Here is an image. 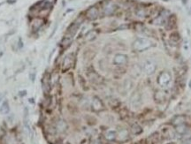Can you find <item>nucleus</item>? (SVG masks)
<instances>
[{
	"instance_id": "obj_1",
	"label": "nucleus",
	"mask_w": 191,
	"mask_h": 144,
	"mask_svg": "<svg viewBox=\"0 0 191 144\" xmlns=\"http://www.w3.org/2000/svg\"><path fill=\"white\" fill-rule=\"evenodd\" d=\"M152 43L149 40L148 38L140 37L137 38L133 43V48L136 51H143L145 50H148L150 47H151Z\"/></svg>"
},
{
	"instance_id": "obj_2",
	"label": "nucleus",
	"mask_w": 191,
	"mask_h": 144,
	"mask_svg": "<svg viewBox=\"0 0 191 144\" xmlns=\"http://www.w3.org/2000/svg\"><path fill=\"white\" fill-rule=\"evenodd\" d=\"M171 80H172V77L171 75L166 72H163L160 73V75L158 76V83L159 85L161 87H167L171 83Z\"/></svg>"
},
{
	"instance_id": "obj_3",
	"label": "nucleus",
	"mask_w": 191,
	"mask_h": 144,
	"mask_svg": "<svg viewBox=\"0 0 191 144\" xmlns=\"http://www.w3.org/2000/svg\"><path fill=\"white\" fill-rule=\"evenodd\" d=\"M117 6L111 1H108L103 4V13L105 15H111L116 11Z\"/></svg>"
},
{
	"instance_id": "obj_4",
	"label": "nucleus",
	"mask_w": 191,
	"mask_h": 144,
	"mask_svg": "<svg viewBox=\"0 0 191 144\" xmlns=\"http://www.w3.org/2000/svg\"><path fill=\"white\" fill-rule=\"evenodd\" d=\"M86 17L89 20H95L98 18V10L96 6H91L86 12Z\"/></svg>"
},
{
	"instance_id": "obj_5",
	"label": "nucleus",
	"mask_w": 191,
	"mask_h": 144,
	"mask_svg": "<svg viewBox=\"0 0 191 144\" xmlns=\"http://www.w3.org/2000/svg\"><path fill=\"white\" fill-rule=\"evenodd\" d=\"M144 72L148 74H152L155 71H156V64L154 63L152 60H147L144 63V66H143Z\"/></svg>"
},
{
	"instance_id": "obj_6",
	"label": "nucleus",
	"mask_w": 191,
	"mask_h": 144,
	"mask_svg": "<svg viewBox=\"0 0 191 144\" xmlns=\"http://www.w3.org/2000/svg\"><path fill=\"white\" fill-rule=\"evenodd\" d=\"M80 26H81V21L80 20H76V21L73 22L70 27L67 28V34L69 35V36L73 37L75 34H76L77 30L79 29Z\"/></svg>"
},
{
	"instance_id": "obj_7",
	"label": "nucleus",
	"mask_w": 191,
	"mask_h": 144,
	"mask_svg": "<svg viewBox=\"0 0 191 144\" xmlns=\"http://www.w3.org/2000/svg\"><path fill=\"white\" fill-rule=\"evenodd\" d=\"M127 62V56L125 54H117L114 57L113 63L117 65H122Z\"/></svg>"
},
{
	"instance_id": "obj_8",
	"label": "nucleus",
	"mask_w": 191,
	"mask_h": 144,
	"mask_svg": "<svg viewBox=\"0 0 191 144\" xmlns=\"http://www.w3.org/2000/svg\"><path fill=\"white\" fill-rule=\"evenodd\" d=\"M74 55L73 54H68L65 57L63 60V68L64 69H68L72 66V65L74 64Z\"/></svg>"
},
{
	"instance_id": "obj_9",
	"label": "nucleus",
	"mask_w": 191,
	"mask_h": 144,
	"mask_svg": "<svg viewBox=\"0 0 191 144\" xmlns=\"http://www.w3.org/2000/svg\"><path fill=\"white\" fill-rule=\"evenodd\" d=\"M166 13H168L167 11H164L163 13H162L160 15H159L157 18L156 19V20H155V24H157V25H163L164 24V22L167 20V18H168V16L166 15Z\"/></svg>"
},
{
	"instance_id": "obj_10",
	"label": "nucleus",
	"mask_w": 191,
	"mask_h": 144,
	"mask_svg": "<svg viewBox=\"0 0 191 144\" xmlns=\"http://www.w3.org/2000/svg\"><path fill=\"white\" fill-rule=\"evenodd\" d=\"M10 111V107H9V104L7 101H5L3 103V104L0 107V113L2 114H7Z\"/></svg>"
},
{
	"instance_id": "obj_11",
	"label": "nucleus",
	"mask_w": 191,
	"mask_h": 144,
	"mask_svg": "<svg viewBox=\"0 0 191 144\" xmlns=\"http://www.w3.org/2000/svg\"><path fill=\"white\" fill-rule=\"evenodd\" d=\"M56 0H43L42 3V7L44 9H49L53 6V4L55 3Z\"/></svg>"
},
{
	"instance_id": "obj_12",
	"label": "nucleus",
	"mask_w": 191,
	"mask_h": 144,
	"mask_svg": "<svg viewBox=\"0 0 191 144\" xmlns=\"http://www.w3.org/2000/svg\"><path fill=\"white\" fill-rule=\"evenodd\" d=\"M72 41H73V37H71V36H66V37L63 38V40L61 42V44H62L63 47L66 48L67 46H69L71 44Z\"/></svg>"
},
{
	"instance_id": "obj_13",
	"label": "nucleus",
	"mask_w": 191,
	"mask_h": 144,
	"mask_svg": "<svg viewBox=\"0 0 191 144\" xmlns=\"http://www.w3.org/2000/svg\"><path fill=\"white\" fill-rule=\"evenodd\" d=\"M116 137V132L113 130H109L106 132L105 133V138L109 141H111V140H114Z\"/></svg>"
},
{
	"instance_id": "obj_14",
	"label": "nucleus",
	"mask_w": 191,
	"mask_h": 144,
	"mask_svg": "<svg viewBox=\"0 0 191 144\" xmlns=\"http://www.w3.org/2000/svg\"><path fill=\"white\" fill-rule=\"evenodd\" d=\"M42 89L44 92H47L49 91V80L47 79V76H44L43 77V80H42Z\"/></svg>"
},
{
	"instance_id": "obj_15",
	"label": "nucleus",
	"mask_w": 191,
	"mask_h": 144,
	"mask_svg": "<svg viewBox=\"0 0 191 144\" xmlns=\"http://www.w3.org/2000/svg\"><path fill=\"white\" fill-rule=\"evenodd\" d=\"M93 107H94L96 110H100V109H102L103 104H102V103L100 102V100H98L97 98H95L94 99V101H93Z\"/></svg>"
},
{
	"instance_id": "obj_16",
	"label": "nucleus",
	"mask_w": 191,
	"mask_h": 144,
	"mask_svg": "<svg viewBox=\"0 0 191 144\" xmlns=\"http://www.w3.org/2000/svg\"><path fill=\"white\" fill-rule=\"evenodd\" d=\"M170 37H171V40L172 41H174L175 43H177L178 41L180 40V35L178 33H173L172 35H170Z\"/></svg>"
},
{
	"instance_id": "obj_17",
	"label": "nucleus",
	"mask_w": 191,
	"mask_h": 144,
	"mask_svg": "<svg viewBox=\"0 0 191 144\" xmlns=\"http://www.w3.org/2000/svg\"><path fill=\"white\" fill-rule=\"evenodd\" d=\"M42 20H34V27H35V28H37V29H38V28H39L40 27H41V25H42Z\"/></svg>"
},
{
	"instance_id": "obj_18",
	"label": "nucleus",
	"mask_w": 191,
	"mask_h": 144,
	"mask_svg": "<svg viewBox=\"0 0 191 144\" xmlns=\"http://www.w3.org/2000/svg\"><path fill=\"white\" fill-rule=\"evenodd\" d=\"M1 98H2V96H0V100H1Z\"/></svg>"
}]
</instances>
